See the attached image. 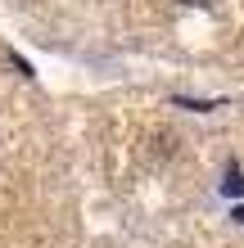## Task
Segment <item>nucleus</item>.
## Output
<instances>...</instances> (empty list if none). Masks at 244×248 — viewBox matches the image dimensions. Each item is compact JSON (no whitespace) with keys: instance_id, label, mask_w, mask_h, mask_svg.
Here are the masks:
<instances>
[{"instance_id":"f257e3e1","label":"nucleus","mask_w":244,"mask_h":248,"mask_svg":"<svg viewBox=\"0 0 244 248\" xmlns=\"http://www.w3.org/2000/svg\"><path fill=\"white\" fill-rule=\"evenodd\" d=\"M226 194H240V171H226Z\"/></svg>"},{"instance_id":"f03ea898","label":"nucleus","mask_w":244,"mask_h":248,"mask_svg":"<svg viewBox=\"0 0 244 248\" xmlns=\"http://www.w3.org/2000/svg\"><path fill=\"white\" fill-rule=\"evenodd\" d=\"M181 5H208V0H181Z\"/></svg>"}]
</instances>
